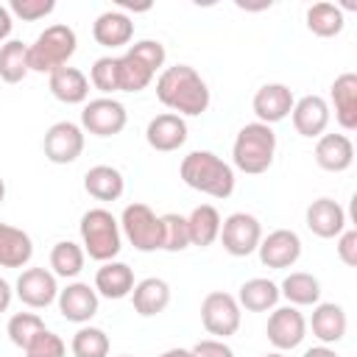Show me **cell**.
I'll return each instance as SVG.
<instances>
[{
  "instance_id": "obj_1",
  "label": "cell",
  "mask_w": 357,
  "mask_h": 357,
  "mask_svg": "<svg viewBox=\"0 0 357 357\" xmlns=\"http://www.w3.org/2000/svg\"><path fill=\"white\" fill-rule=\"evenodd\" d=\"M156 98L178 117H198L209 109V86L190 64L165 67L156 78Z\"/></svg>"
},
{
  "instance_id": "obj_2",
  "label": "cell",
  "mask_w": 357,
  "mask_h": 357,
  "mask_svg": "<svg viewBox=\"0 0 357 357\" xmlns=\"http://www.w3.org/2000/svg\"><path fill=\"white\" fill-rule=\"evenodd\" d=\"M178 176L190 190H198L212 198H229L237 181L234 167L212 151H190L178 165Z\"/></svg>"
},
{
  "instance_id": "obj_3",
  "label": "cell",
  "mask_w": 357,
  "mask_h": 357,
  "mask_svg": "<svg viewBox=\"0 0 357 357\" xmlns=\"http://www.w3.org/2000/svg\"><path fill=\"white\" fill-rule=\"evenodd\" d=\"M78 231H81V248L89 259H95V262L117 259V254L123 248V231H120V220L109 209H103V206L86 209L81 215Z\"/></svg>"
},
{
  "instance_id": "obj_4",
  "label": "cell",
  "mask_w": 357,
  "mask_h": 357,
  "mask_svg": "<svg viewBox=\"0 0 357 357\" xmlns=\"http://www.w3.org/2000/svg\"><path fill=\"white\" fill-rule=\"evenodd\" d=\"M276 156V134L265 123H245L231 145V162L237 170L248 176H259L273 165Z\"/></svg>"
},
{
  "instance_id": "obj_5",
  "label": "cell",
  "mask_w": 357,
  "mask_h": 357,
  "mask_svg": "<svg viewBox=\"0 0 357 357\" xmlns=\"http://www.w3.org/2000/svg\"><path fill=\"white\" fill-rule=\"evenodd\" d=\"M75 47H78V36L70 25H64V22L47 25L28 45V67H31V73H47L50 75V73L67 67Z\"/></svg>"
},
{
  "instance_id": "obj_6",
  "label": "cell",
  "mask_w": 357,
  "mask_h": 357,
  "mask_svg": "<svg viewBox=\"0 0 357 357\" xmlns=\"http://www.w3.org/2000/svg\"><path fill=\"white\" fill-rule=\"evenodd\" d=\"M120 231L142 254L162 251V220L148 204H128L120 215Z\"/></svg>"
},
{
  "instance_id": "obj_7",
  "label": "cell",
  "mask_w": 357,
  "mask_h": 357,
  "mask_svg": "<svg viewBox=\"0 0 357 357\" xmlns=\"http://www.w3.org/2000/svg\"><path fill=\"white\" fill-rule=\"evenodd\" d=\"M240 321H243V312H240V304L231 293L226 290H212L204 296L201 301V324L209 335H215L218 340H226L231 337L237 329H240Z\"/></svg>"
},
{
  "instance_id": "obj_8",
  "label": "cell",
  "mask_w": 357,
  "mask_h": 357,
  "mask_svg": "<svg viewBox=\"0 0 357 357\" xmlns=\"http://www.w3.org/2000/svg\"><path fill=\"white\" fill-rule=\"evenodd\" d=\"M218 240L223 243L226 254H231V257H248V254L257 251V245L262 240V223L251 212H231L220 223Z\"/></svg>"
},
{
  "instance_id": "obj_9",
  "label": "cell",
  "mask_w": 357,
  "mask_h": 357,
  "mask_svg": "<svg viewBox=\"0 0 357 357\" xmlns=\"http://www.w3.org/2000/svg\"><path fill=\"white\" fill-rule=\"evenodd\" d=\"M126 123H128V112L114 98H92L84 103L81 128L89 131L92 137H114L126 128Z\"/></svg>"
},
{
  "instance_id": "obj_10",
  "label": "cell",
  "mask_w": 357,
  "mask_h": 357,
  "mask_svg": "<svg viewBox=\"0 0 357 357\" xmlns=\"http://www.w3.org/2000/svg\"><path fill=\"white\" fill-rule=\"evenodd\" d=\"M265 335L276 351H290L304 343L307 337V318L301 315L298 307H273L265 324Z\"/></svg>"
},
{
  "instance_id": "obj_11",
  "label": "cell",
  "mask_w": 357,
  "mask_h": 357,
  "mask_svg": "<svg viewBox=\"0 0 357 357\" xmlns=\"http://www.w3.org/2000/svg\"><path fill=\"white\" fill-rule=\"evenodd\" d=\"M84 128L70 120H59L45 131L42 151L53 165H73L84 153Z\"/></svg>"
},
{
  "instance_id": "obj_12",
  "label": "cell",
  "mask_w": 357,
  "mask_h": 357,
  "mask_svg": "<svg viewBox=\"0 0 357 357\" xmlns=\"http://www.w3.org/2000/svg\"><path fill=\"white\" fill-rule=\"evenodd\" d=\"M14 296L31 310H45L59 298V282L47 268H25L17 276Z\"/></svg>"
},
{
  "instance_id": "obj_13",
  "label": "cell",
  "mask_w": 357,
  "mask_h": 357,
  "mask_svg": "<svg viewBox=\"0 0 357 357\" xmlns=\"http://www.w3.org/2000/svg\"><path fill=\"white\" fill-rule=\"evenodd\" d=\"M257 254H259V262L265 268H273V271L293 268L301 257V237L293 229H276L259 240Z\"/></svg>"
},
{
  "instance_id": "obj_14",
  "label": "cell",
  "mask_w": 357,
  "mask_h": 357,
  "mask_svg": "<svg viewBox=\"0 0 357 357\" xmlns=\"http://www.w3.org/2000/svg\"><path fill=\"white\" fill-rule=\"evenodd\" d=\"M293 103H296V98L287 84H262L254 92L251 109L257 114V123L273 126V123H282L284 117H290Z\"/></svg>"
},
{
  "instance_id": "obj_15",
  "label": "cell",
  "mask_w": 357,
  "mask_h": 357,
  "mask_svg": "<svg viewBox=\"0 0 357 357\" xmlns=\"http://www.w3.org/2000/svg\"><path fill=\"white\" fill-rule=\"evenodd\" d=\"M59 312L61 318L73 321V324H89L98 315L100 307V296L95 293V287H89L86 282H70L64 290H59Z\"/></svg>"
},
{
  "instance_id": "obj_16",
  "label": "cell",
  "mask_w": 357,
  "mask_h": 357,
  "mask_svg": "<svg viewBox=\"0 0 357 357\" xmlns=\"http://www.w3.org/2000/svg\"><path fill=\"white\" fill-rule=\"evenodd\" d=\"M307 229L321 240H335L346 229V209L335 198H315L304 212Z\"/></svg>"
},
{
  "instance_id": "obj_17",
  "label": "cell",
  "mask_w": 357,
  "mask_h": 357,
  "mask_svg": "<svg viewBox=\"0 0 357 357\" xmlns=\"http://www.w3.org/2000/svg\"><path fill=\"white\" fill-rule=\"evenodd\" d=\"M145 139L159 153L178 151L187 142V120L173 112H162V114L151 117V123L145 128Z\"/></svg>"
},
{
  "instance_id": "obj_18",
  "label": "cell",
  "mask_w": 357,
  "mask_h": 357,
  "mask_svg": "<svg viewBox=\"0 0 357 357\" xmlns=\"http://www.w3.org/2000/svg\"><path fill=\"white\" fill-rule=\"evenodd\" d=\"M293 128L301 134V137H321L332 120V112H329V103L321 98V95H304L293 103Z\"/></svg>"
},
{
  "instance_id": "obj_19",
  "label": "cell",
  "mask_w": 357,
  "mask_h": 357,
  "mask_svg": "<svg viewBox=\"0 0 357 357\" xmlns=\"http://www.w3.org/2000/svg\"><path fill=\"white\" fill-rule=\"evenodd\" d=\"M329 100H332L337 126L343 131H354L357 128V73H340L329 86Z\"/></svg>"
},
{
  "instance_id": "obj_20",
  "label": "cell",
  "mask_w": 357,
  "mask_h": 357,
  "mask_svg": "<svg viewBox=\"0 0 357 357\" xmlns=\"http://www.w3.org/2000/svg\"><path fill=\"white\" fill-rule=\"evenodd\" d=\"M310 329L312 335L324 343V346H335L346 337V329H349V318H346V310L335 301H318L312 307V318H310Z\"/></svg>"
},
{
  "instance_id": "obj_21",
  "label": "cell",
  "mask_w": 357,
  "mask_h": 357,
  "mask_svg": "<svg viewBox=\"0 0 357 357\" xmlns=\"http://www.w3.org/2000/svg\"><path fill=\"white\" fill-rule=\"evenodd\" d=\"M92 36L103 47H126L131 42V36H134V22H131V17L126 11L109 8V11L95 17Z\"/></svg>"
},
{
  "instance_id": "obj_22",
  "label": "cell",
  "mask_w": 357,
  "mask_h": 357,
  "mask_svg": "<svg viewBox=\"0 0 357 357\" xmlns=\"http://www.w3.org/2000/svg\"><path fill=\"white\" fill-rule=\"evenodd\" d=\"M315 162L321 170L343 173L354 162V145L346 134H321L315 142Z\"/></svg>"
},
{
  "instance_id": "obj_23",
  "label": "cell",
  "mask_w": 357,
  "mask_h": 357,
  "mask_svg": "<svg viewBox=\"0 0 357 357\" xmlns=\"http://www.w3.org/2000/svg\"><path fill=\"white\" fill-rule=\"evenodd\" d=\"M47 89L56 100L67 103V106H75V103H86L89 98V78L78 70V67H61L56 73L47 75Z\"/></svg>"
},
{
  "instance_id": "obj_24",
  "label": "cell",
  "mask_w": 357,
  "mask_h": 357,
  "mask_svg": "<svg viewBox=\"0 0 357 357\" xmlns=\"http://www.w3.org/2000/svg\"><path fill=\"white\" fill-rule=\"evenodd\" d=\"M134 271L120 262V259H112V262H100L98 273H95V293L103 296V298H126L131 296L134 290Z\"/></svg>"
},
{
  "instance_id": "obj_25",
  "label": "cell",
  "mask_w": 357,
  "mask_h": 357,
  "mask_svg": "<svg viewBox=\"0 0 357 357\" xmlns=\"http://www.w3.org/2000/svg\"><path fill=\"white\" fill-rule=\"evenodd\" d=\"M131 304H134V312L142 315V318H153L159 312L167 310L170 304V284L159 276H148L142 282L134 284L131 290Z\"/></svg>"
},
{
  "instance_id": "obj_26",
  "label": "cell",
  "mask_w": 357,
  "mask_h": 357,
  "mask_svg": "<svg viewBox=\"0 0 357 357\" xmlns=\"http://www.w3.org/2000/svg\"><path fill=\"white\" fill-rule=\"evenodd\" d=\"M31 257H33L31 234L0 220V268H25Z\"/></svg>"
},
{
  "instance_id": "obj_27",
  "label": "cell",
  "mask_w": 357,
  "mask_h": 357,
  "mask_svg": "<svg viewBox=\"0 0 357 357\" xmlns=\"http://www.w3.org/2000/svg\"><path fill=\"white\" fill-rule=\"evenodd\" d=\"M240 310H248V312H268L279 304V284L265 279V276H254L248 282L240 284V293L234 296Z\"/></svg>"
},
{
  "instance_id": "obj_28",
  "label": "cell",
  "mask_w": 357,
  "mask_h": 357,
  "mask_svg": "<svg viewBox=\"0 0 357 357\" xmlns=\"http://www.w3.org/2000/svg\"><path fill=\"white\" fill-rule=\"evenodd\" d=\"M84 190L95 201H117L126 190V178L112 165H95L84 173Z\"/></svg>"
},
{
  "instance_id": "obj_29",
  "label": "cell",
  "mask_w": 357,
  "mask_h": 357,
  "mask_svg": "<svg viewBox=\"0 0 357 357\" xmlns=\"http://www.w3.org/2000/svg\"><path fill=\"white\" fill-rule=\"evenodd\" d=\"M279 296L293 307H315L321 301V282L307 271H293L282 279Z\"/></svg>"
},
{
  "instance_id": "obj_30",
  "label": "cell",
  "mask_w": 357,
  "mask_h": 357,
  "mask_svg": "<svg viewBox=\"0 0 357 357\" xmlns=\"http://www.w3.org/2000/svg\"><path fill=\"white\" fill-rule=\"evenodd\" d=\"M220 212L212 204H198L190 215H187V229H190V245L198 248H209L218 234H220Z\"/></svg>"
},
{
  "instance_id": "obj_31",
  "label": "cell",
  "mask_w": 357,
  "mask_h": 357,
  "mask_svg": "<svg viewBox=\"0 0 357 357\" xmlns=\"http://www.w3.org/2000/svg\"><path fill=\"white\" fill-rule=\"evenodd\" d=\"M31 73L28 67V45L22 39H8L0 45V81L20 84Z\"/></svg>"
},
{
  "instance_id": "obj_32",
  "label": "cell",
  "mask_w": 357,
  "mask_h": 357,
  "mask_svg": "<svg viewBox=\"0 0 357 357\" xmlns=\"http://www.w3.org/2000/svg\"><path fill=\"white\" fill-rule=\"evenodd\" d=\"M346 20H343V8L335 6V3H312L307 8V28L321 36V39H329V36H337L343 31Z\"/></svg>"
},
{
  "instance_id": "obj_33",
  "label": "cell",
  "mask_w": 357,
  "mask_h": 357,
  "mask_svg": "<svg viewBox=\"0 0 357 357\" xmlns=\"http://www.w3.org/2000/svg\"><path fill=\"white\" fill-rule=\"evenodd\" d=\"M84 262H86V254L78 243L73 240H59L53 248H50V268H53V276H61V279H75L81 271H84Z\"/></svg>"
},
{
  "instance_id": "obj_34",
  "label": "cell",
  "mask_w": 357,
  "mask_h": 357,
  "mask_svg": "<svg viewBox=\"0 0 357 357\" xmlns=\"http://www.w3.org/2000/svg\"><path fill=\"white\" fill-rule=\"evenodd\" d=\"M117 73H120V92H142L156 78V73L131 50H126L117 59Z\"/></svg>"
},
{
  "instance_id": "obj_35",
  "label": "cell",
  "mask_w": 357,
  "mask_h": 357,
  "mask_svg": "<svg viewBox=\"0 0 357 357\" xmlns=\"http://www.w3.org/2000/svg\"><path fill=\"white\" fill-rule=\"evenodd\" d=\"M70 349L75 357H109V349H112V340L109 335L100 329V326H78V332L73 335L70 340Z\"/></svg>"
},
{
  "instance_id": "obj_36",
  "label": "cell",
  "mask_w": 357,
  "mask_h": 357,
  "mask_svg": "<svg viewBox=\"0 0 357 357\" xmlns=\"http://www.w3.org/2000/svg\"><path fill=\"white\" fill-rule=\"evenodd\" d=\"M45 329H47V326H45V321H42L36 312H14V315L8 318L6 335H8V340H11L17 349L25 351Z\"/></svg>"
},
{
  "instance_id": "obj_37",
  "label": "cell",
  "mask_w": 357,
  "mask_h": 357,
  "mask_svg": "<svg viewBox=\"0 0 357 357\" xmlns=\"http://www.w3.org/2000/svg\"><path fill=\"white\" fill-rule=\"evenodd\" d=\"M162 220V251L178 254L184 248H190V229H187V218L178 212H167L159 215Z\"/></svg>"
},
{
  "instance_id": "obj_38",
  "label": "cell",
  "mask_w": 357,
  "mask_h": 357,
  "mask_svg": "<svg viewBox=\"0 0 357 357\" xmlns=\"http://www.w3.org/2000/svg\"><path fill=\"white\" fill-rule=\"evenodd\" d=\"M89 84L109 98L112 92H120V73H117V59L114 56H100L92 70H89Z\"/></svg>"
},
{
  "instance_id": "obj_39",
  "label": "cell",
  "mask_w": 357,
  "mask_h": 357,
  "mask_svg": "<svg viewBox=\"0 0 357 357\" xmlns=\"http://www.w3.org/2000/svg\"><path fill=\"white\" fill-rule=\"evenodd\" d=\"M128 50L142 59L153 73H162L165 70V61H167V53H165V45L159 39H139L134 45H128Z\"/></svg>"
},
{
  "instance_id": "obj_40",
  "label": "cell",
  "mask_w": 357,
  "mask_h": 357,
  "mask_svg": "<svg viewBox=\"0 0 357 357\" xmlns=\"http://www.w3.org/2000/svg\"><path fill=\"white\" fill-rule=\"evenodd\" d=\"M53 8H56L53 0H11L8 3L11 17H20L25 22H36V20L53 14Z\"/></svg>"
},
{
  "instance_id": "obj_41",
  "label": "cell",
  "mask_w": 357,
  "mask_h": 357,
  "mask_svg": "<svg viewBox=\"0 0 357 357\" xmlns=\"http://www.w3.org/2000/svg\"><path fill=\"white\" fill-rule=\"evenodd\" d=\"M25 357H67V346H64V340H61L56 332L45 329V332L25 349Z\"/></svg>"
},
{
  "instance_id": "obj_42",
  "label": "cell",
  "mask_w": 357,
  "mask_h": 357,
  "mask_svg": "<svg viewBox=\"0 0 357 357\" xmlns=\"http://www.w3.org/2000/svg\"><path fill=\"white\" fill-rule=\"evenodd\" d=\"M337 257H340V262L346 265V268H354L357 265V231L354 229H343L337 237Z\"/></svg>"
},
{
  "instance_id": "obj_43",
  "label": "cell",
  "mask_w": 357,
  "mask_h": 357,
  "mask_svg": "<svg viewBox=\"0 0 357 357\" xmlns=\"http://www.w3.org/2000/svg\"><path fill=\"white\" fill-rule=\"evenodd\" d=\"M190 351H192V357H234V349L218 337H204Z\"/></svg>"
},
{
  "instance_id": "obj_44",
  "label": "cell",
  "mask_w": 357,
  "mask_h": 357,
  "mask_svg": "<svg viewBox=\"0 0 357 357\" xmlns=\"http://www.w3.org/2000/svg\"><path fill=\"white\" fill-rule=\"evenodd\" d=\"M11 28H14V17H11L8 6H3V3H0V42H8Z\"/></svg>"
},
{
  "instance_id": "obj_45",
  "label": "cell",
  "mask_w": 357,
  "mask_h": 357,
  "mask_svg": "<svg viewBox=\"0 0 357 357\" xmlns=\"http://www.w3.org/2000/svg\"><path fill=\"white\" fill-rule=\"evenodd\" d=\"M11 301H14V287L0 276V312H8Z\"/></svg>"
},
{
  "instance_id": "obj_46",
  "label": "cell",
  "mask_w": 357,
  "mask_h": 357,
  "mask_svg": "<svg viewBox=\"0 0 357 357\" xmlns=\"http://www.w3.org/2000/svg\"><path fill=\"white\" fill-rule=\"evenodd\" d=\"M301 357H337V351H335L332 346H324V343H321V346H312V349H307Z\"/></svg>"
},
{
  "instance_id": "obj_47",
  "label": "cell",
  "mask_w": 357,
  "mask_h": 357,
  "mask_svg": "<svg viewBox=\"0 0 357 357\" xmlns=\"http://www.w3.org/2000/svg\"><path fill=\"white\" fill-rule=\"evenodd\" d=\"M159 357H192V351H190V349H181V346H176V349H167V351H162Z\"/></svg>"
},
{
  "instance_id": "obj_48",
  "label": "cell",
  "mask_w": 357,
  "mask_h": 357,
  "mask_svg": "<svg viewBox=\"0 0 357 357\" xmlns=\"http://www.w3.org/2000/svg\"><path fill=\"white\" fill-rule=\"evenodd\" d=\"M6 201V181H3V176H0V204Z\"/></svg>"
},
{
  "instance_id": "obj_49",
  "label": "cell",
  "mask_w": 357,
  "mask_h": 357,
  "mask_svg": "<svg viewBox=\"0 0 357 357\" xmlns=\"http://www.w3.org/2000/svg\"><path fill=\"white\" fill-rule=\"evenodd\" d=\"M262 357H287L284 351H268V354H262Z\"/></svg>"
},
{
  "instance_id": "obj_50",
  "label": "cell",
  "mask_w": 357,
  "mask_h": 357,
  "mask_svg": "<svg viewBox=\"0 0 357 357\" xmlns=\"http://www.w3.org/2000/svg\"><path fill=\"white\" fill-rule=\"evenodd\" d=\"M120 357H131V354H120Z\"/></svg>"
}]
</instances>
